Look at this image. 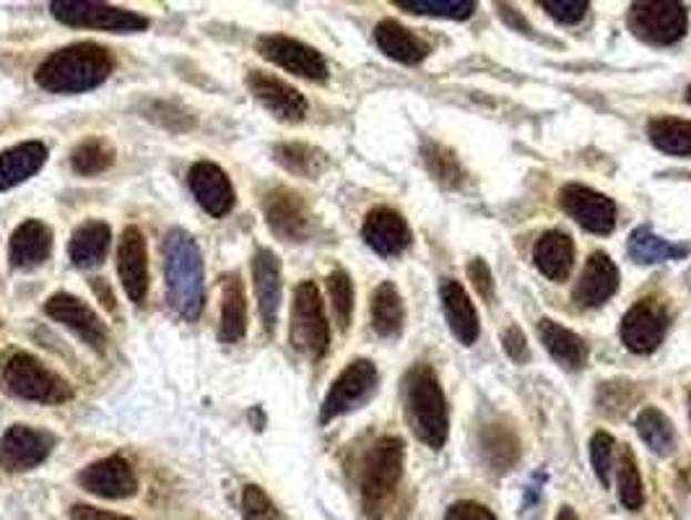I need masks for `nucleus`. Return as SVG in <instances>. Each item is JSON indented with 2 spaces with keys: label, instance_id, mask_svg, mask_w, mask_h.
I'll list each match as a JSON object with an SVG mask.
<instances>
[{
  "label": "nucleus",
  "instance_id": "obj_47",
  "mask_svg": "<svg viewBox=\"0 0 691 520\" xmlns=\"http://www.w3.org/2000/svg\"><path fill=\"white\" fill-rule=\"evenodd\" d=\"M445 520H497V516H494L489 508H484V504L463 500V502H455L453 508L447 510Z\"/></svg>",
  "mask_w": 691,
  "mask_h": 520
},
{
  "label": "nucleus",
  "instance_id": "obj_49",
  "mask_svg": "<svg viewBox=\"0 0 691 520\" xmlns=\"http://www.w3.org/2000/svg\"><path fill=\"white\" fill-rule=\"evenodd\" d=\"M71 520H133L128 516H120V512H108L91 508V504H73L71 508Z\"/></svg>",
  "mask_w": 691,
  "mask_h": 520
},
{
  "label": "nucleus",
  "instance_id": "obj_28",
  "mask_svg": "<svg viewBox=\"0 0 691 520\" xmlns=\"http://www.w3.org/2000/svg\"><path fill=\"white\" fill-rule=\"evenodd\" d=\"M375 42L387 58L398 60L404 65H416L429 55V44L421 42L411 29H406L393 19L379 21L375 27Z\"/></svg>",
  "mask_w": 691,
  "mask_h": 520
},
{
  "label": "nucleus",
  "instance_id": "obj_13",
  "mask_svg": "<svg viewBox=\"0 0 691 520\" xmlns=\"http://www.w3.org/2000/svg\"><path fill=\"white\" fill-rule=\"evenodd\" d=\"M44 313H48V318L60 323V326L73 330V334L79 336L83 344H89L94 351L108 349V326H104L102 318H99L87 303H81L73 294L68 292L52 294L48 303H44Z\"/></svg>",
  "mask_w": 691,
  "mask_h": 520
},
{
  "label": "nucleus",
  "instance_id": "obj_18",
  "mask_svg": "<svg viewBox=\"0 0 691 520\" xmlns=\"http://www.w3.org/2000/svg\"><path fill=\"white\" fill-rule=\"evenodd\" d=\"M187 185L193 191L197 206L214 218H222L234 208V185L226 172L214 162H195L187 172Z\"/></svg>",
  "mask_w": 691,
  "mask_h": 520
},
{
  "label": "nucleus",
  "instance_id": "obj_41",
  "mask_svg": "<svg viewBox=\"0 0 691 520\" xmlns=\"http://www.w3.org/2000/svg\"><path fill=\"white\" fill-rule=\"evenodd\" d=\"M328 294H331V305L333 313H336V320L341 328H348L354 315V282L346 271H333L328 276Z\"/></svg>",
  "mask_w": 691,
  "mask_h": 520
},
{
  "label": "nucleus",
  "instance_id": "obj_21",
  "mask_svg": "<svg viewBox=\"0 0 691 520\" xmlns=\"http://www.w3.org/2000/svg\"><path fill=\"white\" fill-rule=\"evenodd\" d=\"M362 237L372 251L377 255H385V258H393V255H400L411 245V230H408L406 218L393 208H372L367 218H364Z\"/></svg>",
  "mask_w": 691,
  "mask_h": 520
},
{
  "label": "nucleus",
  "instance_id": "obj_51",
  "mask_svg": "<svg viewBox=\"0 0 691 520\" xmlns=\"http://www.w3.org/2000/svg\"><path fill=\"white\" fill-rule=\"evenodd\" d=\"M557 520H580V518H577V512L572 508H561Z\"/></svg>",
  "mask_w": 691,
  "mask_h": 520
},
{
  "label": "nucleus",
  "instance_id": "obj_52",
  "mask_svg": "<svg viewBox=\"0 0 691 520\" xmlns=\"http://www.w3.org/2000/svg\"><path fill=\"white\" fill-rule=\"evenodd\" d=\"M687 102H691V86L687 89Z\"/></svg>",
  "mask_w": 691,
  "mask_h": 520
},
{
  "label": "nucleus",
  "instance_id": "obj_19",
  "mask_svg": "<svg viewBox=\"0 0 691 520\" xmlns=\"http://www.w3.org/2000/svg\"><path fill=\"white\" fill-rule=\"evenodd\" d=\"M118 274L133 305L146 303L149 294V253L146 237L139 227H128L118 247Z\"/></svg>",
  "mask_w": 691,
  "mask_h": 520
},
{
  "label": "nucleus",
  "instance_id": "obj_5",
  "mask_svg": "<svg viewBox=\"0 0 691 520\" xmlns=\"http://www.w3.org/2000/svg\"><path fill=\"white\" fill-rule=\"evenodd\" d=\"M3 386L13 396L34 404H65L73 398V388L27 351L11 354L3 365Z\"/></svg>",
  "mask_w": 691,
  "mask_h": 520
},
{
  "label": "nucleus",
  "instance_id": "obj_34",
  "mask_svg": "<svg viewBox=\"0 0 691 520\" xmlns=\"http://www.w3.org/2000/svg\"><path fill=\"white\" fill-rule=\"evenodd\" d=\"M627 251L629 255H632V261L642 263V266H650V263H663V261H681L689 255L687 245L665 243L663 237H658L656 232H650L648 227H640L632 232Z\"/></svg>",
  "mask_w": 691,
  "mask_h": 520
},
{
  "label": "nucleus",
  "instance_id": "obj_44",
  "mask_svg": "<svg viewBox=\"0 0 691 520\" xmlns=\"http://www.w3.org/2000/svg\"><path fill=\"white\" fill-rule=\"evenodd\" d=\"M621 383H603L601 390H598V409L601 414H609V417H621L627 409H632V401L637 398V394H629V388L624 396H619Z\"/></svg>",
  "mask_w": 691,
  "mask_h": 520
},
{
  "label": "nucleus",
  "instance_id": "obj_20",
  "mask_svg": "<svg viewBox=\"0 0 691 520\" xmlns=\"http://www.w3.org/2000/svg\"><path fill=\"white\" fill-rule=\"evenodd\" d=\"M253 286L257 297V310H261V320L265 334L273 336L281 313V297H284V284H281V261L278 255L261 247L253 258Z\"/></svg>",
  "mask_w": 691,
  "mask_h": 520
},
{
  "label": "nucleus",
  "instance_id": "obj_36",
  "mask_svg": "<svg viewBox=\"0 0 691 520\" xmlns=\"http://www.w3.org/2000/svg\"><path fill=\"white\" fill-rule=\"evenodd\" d=\"M637 432H640L642 442L648 445L652 453L671 456L675 450V429L671 419L660 409H656V406H648V409L640 411V417H637Z\"/></svg>",
  "mask_w": 691,
  "mask_h": 520
},
{
  "label": "nucleus",
  "instance_id": "obj_38",
  "mask_svg": "<svg viewBox=\"0 0 691 520\" xmlns=\"http://www.w3.org/2000/svg\"><path fill=\"white\" fill-rule=\"evenodd\" d=\"M398 9L408 13H424V17H437V19H470L476 11L474 0H395Z\"/></svg>",
  "mask_w": 691,
  "mask_h": 520
},
{
  "label": "nucleus",
  "instance_id": "obj_30",
  "mask_svg": "<svg viewBox=\"0 0 691 520\" xmlns=\"http://www.w3.org/2000/svg\"><path fill=\"white\" fill-rule=\"evenodd\" d=\"M247 334V299L245 286L237 274L224 278L222 294V320H219V338L224 344H237Z\"/></svg>",
  "mask_w": 691,
  "mask_h": 520
},
{
  "label": "nucleus",
  "instance_id": "obj_45",
  "mask_svg": "<svg viewBox=\"0 0 691 520\" xmlns=\"http://www.w3.org/2000/svg\"><path fill=\"white\" fill-rule=\"evenodd\" d=\"M541 6L559 24H577L590 11L588 0H543Z\"/></svg>",
  "mask_w": 691,
  "mask_h": 520
},
{
  "label": "nucleus",
  "instance_id": "obj_10",
  "mask_svg": "<svg viewBox=\"0 0 691 520\" xmlns=\"http://www.w3.org/2000/svg\"><path fill=\"white\" fill-rule=\"evenodd\" d=\"M257 52L271 63H276L284 71L307 81H325L328 79V63L325 58L309 44L294 40L286 34H263L257 40Z\"/></svg>",
  "mask_w": 691,
  "mask_h": 520
},
{
  "label": "nucleus",
  "instance_id": "obj_8",
  "mask_svg": "<svg viewBox=\"0 0 691 520\" xmlns=\"http://www.w3.org/2000/svg\"><path fill=\"white\" fill-rule=\"evenodd\" d=\"M52 17L60 24L79 29H99V32H143L149 29V19L141 13L118 9L110 3H96V0H52Z\"/></svg>",
  "mask_w": 691,
  "mask_h": 520
},
{
  "label": "nucleus",
  "instance_id": "obj_2",
  "mask_svg": "<svg viewBox=\"0 0 691 520\" xmlns=\"http://www.w3.org/2000/svg\"><path fill=\"white\" fill-rule=\"evenodd\" d=\"M162 253L170 305L185 320H197L206 305V286H203V258L195 239L185 230H172L164 237Z\"/></svg>",
  "mask_w": 691,
  "mask_h": 520
},
{
  "label": "nucleus",
  "instance_id": "obj_26",
  "mask_svg": "<svg viewBox=\"0 0 691 520\" xmlns=\"http://www.w3.org/2000/svg\"><path fill=\"white\" fill-rule=\"evenodd\" d=\"M52 232L48 224L29 218L11 235L9 258L13 268H34L50 258Z\"/></svg>",
  "mask_w": 691,
  "mask_h": 520
},
{
  "label": "nucleus",
  "instance_id": "obj_24",
  "mask_svg": "<svg viewBox=\"0 0 691 520\" xmlns=\"http://www.w3.org/2000/svg\"><path fill=\"white\" fill-rule=\"evenodd\" d=\"M44 162H48V146L40 141H27L6 149L0 154V191H11V187L27 183L44 167Z\"/></svg>",
  "mask_w": 691,
  "mask_h": 520
},
{
  "label": "nucleus",
  "instance_id": "obj_22",
  "mask_svg": "<svg viewBox=\"0 0 691 520\" xmlns=\"http://www.w3.org/2000/svg\"><path fill=\"white\" fill-rule=\"evenodd\" d=\"M619 289V268L606 253H592L585 263L580 282H577L572 297L580 307H601Z\"/></svg>",
  "mask_w": 691,
  "mask_h": 520
},
{
  "label": "nucleus",
  "instance_id": "obj_50",
  "mask_svg": "<svg viewBox=\"0 0 691 520\" xmlns=\"http://www.w3.org/2000/svg\"><path fill=\"white\" fill-rule=\"evenodd\" d=\"M91 289H94L99 299H104V307H108L110 313H115V294L110 292V286L104 278H91Z\"/></svg>",
  "mask_w": 691,
  "mask_h": 520
},
{
  "label": "nucleus",
  "instance_id": "obj_11",
  "mask_svg": "<svg viewBox=\"0 0 691 520\" xmlns=\"http://www.w3.org/2000/svg\"><path fill=\"white\" fill-rule=\"evenodd\" d=\"M559 206L569 218L592 235H609L617 227V203L609 195L592 191L588 185L569 183L559 191Z\"/></svg>",
  "mask_w": 691,
  "mask_h": 520
},
{
  "label": "nucleus",
  "instance_id": "obj_1",
  "mask_svg": "<svg viewBox=\"0 0 691 520\" xmlns=\"http://www.w3.org/2000/svg\"><path fill=\"white\" fill-rule=\"evenodd\" d=\"M112 68H115V60L108 50L94 42H79L52 52L37 68L34 79L44 92L83 94L102 86L110 79Z\"/></svg>",
  "mask_w": 691,
  "mask_h": 520
},
{
  "label": "nucleus",
  "instance_id": "obj_39",
  "mask_svg": "<svg viewBox=\"0 0 691 520\" xmlns=\"http://www.w3.org/2000/svg\"><path fill=\"white\" fill-rule=\"evenodd\" d=\"M424 164H427L429 175L445 187H458L463 183V170L450 149L439 146V143H424Z\"/></svg>",
  "mask_w": 691,
  "mask_h": 520
},
{
  "label": "nucleus",
  "instance_id": "obj_15",
  "mask_svg": "<svg viewBox=\"0 0 691 520\" xmlns=\"http://www.w3.org/2000/svg\"><path fill=\"white\" fill-rule=\"evenodd\" d=\"M668 330V313L656 299H640L621 320V341L629 351L650 354L663 344Z\"/></svg>",
  "mask_w": 691,
  "mask_h": 520
},
{
  "label": "nucleus",
  "instance_id": "obj_27",
  "mask_svg": "<svg viewBox=\"0 0 691 520\" xmlns=\"http://www.w3.org/2000/svg\"><path fill=\"white\" fill-rule=\"evenodd\" d=\"M538 338H541V344L565 369H572V373H577V369H582L585 365H588V357H590L588 344H585L575 330H569L565 326H559V323L543 318V320H538Z\"/></svg>",
  "mask_w": 691,
  "mask_h": 520
},
{
  "label": "nucleus",
  "instance_id": "obj_43",
  "mask_svg": "<svg viewBox=\"0 0 691 520\" xmlns=\"http://www.w3.org/2000/svg\"><path fill=\"white\" fill-rule=\"evenodd\" d=\"M242 518L245 520H281L276 508H273V502L268 500V494L255 485L245 487V492H242Z\"/></svg>",
  "mask_w": 691,
  "mask_h": 520
},
{
  "label": "nucleus",
  "instance_id": "obj_25",
  "mask_svg": "<svg viewBox=\"0 0 691 520\" xmlns=\"http://www.w3.org/2000/svg\"><path fill=\"white\" fill-rule=\"evenodd\" d=\"M439 299H443L445 318L450 323L455 338L466 346L474 344L478 334H481V326H478V313L474 303L468 299L466 289L458 282H453V278H447L439 286Z\"/></svg>",
  "mask_w": 691,
  "mask_h": 520
},
{
  "label": "nucleus",
  "instance_id": "obj_23",
  "mask_svg": "<svg viewBox=\"0 0 691 520\" xmlns=\"http://www.w3.org/2000/svg\"><path fill=\"white\" fill-rule=\"evenodd\" d=\"M478 450H481L484 463L494 473H507L520 461V440L512 427L502 421H489L478 429Z\"/></svg>",
  "mask_w": 691,
  "mask_h": 520
},
{
  "label": "nucleus",
  "instance_id": "obj_48",
  "mask_svg": "<svg viewBox=\"0 0 691 520\" xmlns=\"http://www.w3.org/2000/svg\"><path fill=\"white\" fill-rule=\"evenodd\" d=\"M502 349L507 351V357L512 361H526L528 359V344L526 334L518 326H510L502 334Z\"/></svg>",
  "mask_w": 691,
  "mask_h": 520
},
{
  "label": "nucleus",
  "instance_id": "obj_37",
  "mask_svg": "<svg viewBox=\"0 0 691 520\" xmlns=\"http://www.w3.org/2000/svg\"><path fill=\"white\" fill-rule=\"evenodd\" d=\"M115 164V149L110 141L104 139H87L71 152V167L75 175L81 177H94L108 172Z\"/></svg>",
  "mask_w": 691,
  "mask_h": 520
},
{
  "label": "nucleus",
  "instance_id": "obj_33",
  "mask_svg": "<svg viewBox=\"0 0 691 520\" xmlns=\"http://www.w3.org/2000/svg\"><path fill=\"white\" fill-rule=\"evenodd\" d=\"M273 160L299 177H321L331 164L325 152L309 146V143H278L273 146Z\"/></svg>",
  "mask_w": 691,
  "mask_h": 520
},
{
  "label": "nucleus",
  "instance_id": "obj_46",
  "mask_svg": "<svg viewBox=\"0 0 691 520\" xmlns=\"http://www.w3.org/2000/svg\"><path fill=\"white\" fill-rule=\"evenodd\" d=\"M468 278H470V284H474V289L478 292V297H484L486 303H491L494 299V276H491V268L486 266L481 258H474L468 263Z\"/></svg>",
  "mask_w": 691,
  "mask_h": 520
},
{
  "label": "nucleus",
  "instance_id": "obj_35",
  "mask_svg": "<svg viewBox=\"0 0 691 520\" xmlns=\"http://www.w3.org/2000/svg\"><path fill=\"white\" fill-rule=\"evenodd\" d=\"M648 135L660 152L671 156H691V120L656 118L648 123Z\"/></svg>",
  "mask_w": 691,
  "mask_h": 520
},
{
  "label": "nucleus",
  "instance_id": "obj_29",
  "mask_svg": "<svg viewBox=\"0 0 691 520\" xmlns=\"http://www.w3.org/2000/svg\"><path fill=\"white\" fill-rule=\"evenodd\" d=\"M534 261L546 278H551V282H565L575 263L572 237L559 230L546 232L534 247Z\"/></svg>",
  "mask_w": 691,
  "mask_h": 520
},
{
  "label": "nucleus",
  "instance_id": "obj_53",
  "mask_svg": "<svg viewBox=\"0 0 691 520\" xmlns=\"http://www.w3.org/2000/svg\"><path fill=\"white\" fill-rule=\"evenodd\" d=\"M689 417H691V390H689Z\"/></svg>",
  "mask_w": 691,
  "mask_h": 520
},
{
  "label": "nucleus",
  "instance_id": "obj_3",
  "mask_svg": "<svg viewBox=\"0 0 691 520\" xmlns=\"http://www.w3.org/2000/svg\"><path fill=\"white\" fill-rule=\"evenodd\" d=\"M406 414L411 421L414 435L431 450H443L450 432L447 419V401L439 386L435 369L416 365L406 375Z\"/></svg>",
  "mask_w": 691,
  "mask_h": 520
},
{
  "label": "nucleus",
  "instance_id": "obj_40",
  "mask_svg": "<svg viewBox=\"0 0 691 520\" xmlns=\"http://www.w3.org/2000/svg\"><path fill=\"white\" fill-rule=\"evenodd\" d=\"M619 497L627 510H640L644 504V487L640 469H637L634 453L629 448L621 450L619 456Z\"/></svg>",
  "mask_w": 691,
  "mask_h": 520
},
{
  "label": "nucleus",
  "instance_id": "obj_42",
  "mask_svg": "<svg viewBox=\"0 0 691 520\" xmlns=\"http://www.w3.org/2000/svg\"><path fill=\"white\" fill-rule=\"evenodd\" d=\"M613 437L609 432H596L590 440V463L596 469V477L603 487L611 481V466H613Z\"/></svg>",
  "mask_w": 691,
  "mask_h": 520
},
{
  "label": "nucleus",
  "instance_id": "obj_7",
  "mask_svg": "<svg viewBox=\"0 0 691 520\" xmlns=\"http://www.w3.org/2000/svg\"><path fill=\"white\" fill-rule=\"evenodd\" d=\"M627 24L637 40L665 48L687 34L689 11L679 0H642L629 6Z\"/></svg>",
  "mask_w": 691,
  "mask_h": 520
},
{
  "label": "nucleus",
  "instance_id": "obj_12",
  "mask_svg": "<svg viewBox=\"0 0 691 520\" xmlns=\"http://www.w3.org/2000/svg\"><path fill=\"white\" fill-rule=\"evenodd\" d=\"M263 214L273 235L288 239V243H305L313 235V214H309L307 203L288 187H276L265 195Z\"/></svg>",
  "mask_w": 691,
  "mask_h": 520
},
{
  "label": "nucleus",
  "instance_id": "obj_31",
  "mask_svg": "<svg viewBox=\"0 0 691 520\" xmlns=\"http://www.w3.org/2000/svg\"><path fill=\"white\" fill-rule=\"evenodd\" d=\"M112 232L104 222H87L73 232L68 255H71L75 268H94L104 261L110 251Z\"/></svg>",
  "mask_w": 691,
  "mask_h": 520
},
{
  "label": "nucleus",
  "instance_id": "obj_14",
  "mask_svg": "<svg viewBox=\"0 0 691 520\" xmlns=\"http://www.w3.org/2000/svg\"><path fill=\"white\" fill-rule=\"evenodd\" d=\"M52 445L55 440H52L50 432L27 425H13L0 440V466L11 473L32 471L48 461Z\"/></svg>",
  "mask_w": 691,
  "mask_h": 520
},
{
  "label": "nucleus",
  "instance_id": "obj_4",
  "mask_svg": "<svg viewBox=\"0 0 691 520\" xmlns=\"http://www.w3.org/2000/svg\"><path fill=\"white\" fill-rule=\"evenodd\" d=\"M406 445L400 437H379L364 456L362 463V502L369 516H377L385 508L387 500L395 494V489L404 477Z\"/></svg>",
  "mask_w": 691,
  "mask_h": 520
},
{
  "label": "nucleus",
  "instance_id": "obj_9",
  "mask_svg": "<svg viewBox=\"0 0 691 520\" xmlns=\"http://www.w3.org/2000/svg\"><path fill=\"white\" fill-rule=\"evenodd\" d=\"M377 367L372 365L369 359H354L352 365H346L344 373L333 380V386L325 396L323 409H321V421L328 425V421L344 417V414L359 409L375 396L377 390Z\"/></svg>",
  "mask_w": 691,
  "mask_h": 520
},
{
  "label": "nucleus",
  "instance_id": "obj_6",
  "mask_svg": "<svg viewBox=\"0 0 691 520\" xmlns=\"http://www.w3.org/2000/svg\"><path fill=\"white\" fill-rule=\"evenodd\" d=\"M288 338H292L294 349L309 359H321L328 351L331 326L328 318H325L321 289L313 282H302L294 289Z\"/></svg>",
  "mask_w": 691,
  "mask_h": 520
},
{
  "label": "nucleus",
  "instance_id": "obj_16",
  "mask_svg": "<svg viewBox=\"0 0 691 520\" xmlns=\"http://www.w3.org/2000/svg\"><path fill=\"white\" fill-rule=\"evenodd\" d=\"M79 485L89 494L104 497V500H128V497L139 492V479H135L133 466L120 456L89 463L79 473Z\"/></svg>",
  "mask_w": 691,
  "mask_h": 520
},
{
  "label": "nucleus",
  "instance_id": "obj_17",
  "mask_svg": "<svg viewBox=\"0 0 691 520\" xmlns=\"http://www.w3.org/2000/svg\"><path fill=\"white\" fill-rule=\"evenodd\" d=\"M247 86L255 100L261 102L273 118L281 120V123H299V120H305L309 110L305 94H302L299 89L288 86L286 81L263 71H250Z\"/></svg>",
  "mask_w": 691,
  "mask_h": 520
},
{
  "label": "nucleus",
  "instance_id": "obj_32",
  "mask_svg": "<svg viewBox=\"0 0 691 520\" xmlns=\"http://www.w3.org/2000/svg\"><path fill=\"white\" fill-rule=\"evenodd\" d=\"M369 313H372V328L377 330V336L393 338L400 334L406 320V310L404 299H400V294L395 289L393 282H383L375 292H372Z\"/></svg>",
  "mask_w": 691,
  "mask_h": 520
}]
</instances>
